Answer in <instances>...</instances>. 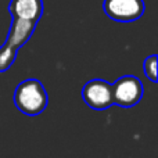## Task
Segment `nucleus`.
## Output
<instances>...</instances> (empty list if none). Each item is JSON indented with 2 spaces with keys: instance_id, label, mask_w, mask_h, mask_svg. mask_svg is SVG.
I'll use <instances>...</instances> for the list:
<instances>
[{
  "instance_id": "nucleus-6",
  "label": "nucleus",
  "mask_w": 158,
  "mask_h": 158,
  "mask_svg": "<svg viewBox=\"0 0 158 158\" xmlns=\"http://www.w3.org/2000/svg\"><path fill=\"white\" fill-rule=\"evenodd\" d=\"M8 11L11 17L38 22L43 14V0H11Z\"/></svg>"
},
{
  "instance_id": "nucleus-1",
  "label": "nucleus",
  "mask_w": 158,
  "mask_h": 158,
  "mask_svg": "<svg viewBox=\"0 0 158 158\" xmlns=\"http://www.w3.org/2000/svg\"><path fill=\"white\" fill-rule=\"evenodd\" d=\"M13 21L10 25L7 40L0 46V72H6L14 64L18 50L31 39L35 32L38 22L11 17Z\"/></svg>"
},
{
  "instance_id": "nucleus-5",
  "label": "nucleus",
  "mask_w": 158,
  "mask_h": 158,
  "mask_svg": "<svg viewBox=\"0 0 158 158\" xmlns=\"http://www.w3.org/2000/svg\"><path fill=\"white\" fill-rule=\"evenodd\" d=\"M82 98L87 107L97 111L110 108L114 104L112 85L104 79H92L82 89Z\"/></svg>"
},
{
  "instance_id": "nucleus-4",
  "label": "nucleus",
  "mask_w": 158,
  "mask_h": 158,
  "mask_svg": "<svg viewBox=\"0 0 158 158\" xmlns=\"http://www.w3.org/2000/svg\"><path fill=\"white\" fill-rule=\"evenodd\" d=\"M104 13L117 22H133L144 14L143 0H104Z\"/></svg>"
},
{
  "instance_id": "nucleus-2",
  "label": "nucleus",
  "mask_w": 158,
  "mask_h": 158,
  "mask_svg": "<svg viewBox=\"0 0 158 158\" xmlns=\"http://www.w3.org/2000/svg\"><path fill=\"white\" fill-rule=\"evenodd\" d=\"M13 100L22 114L36 117L47 107L49 96L39 79H25L17 86Z\"/></svg>"
},
{
  "instance_id": "nucleus-3",
  "label": "nucleus",
  "mask_w": 158,
  "mask_h": 158,
  "mask_svg": "<svg viewBox=\"0 0 158 158\" xmlns=\"http://www.w3.org/2000/svg\"><path fill=\"white\" fill-rule=\"evenodd\" d=\"M143 83L133 75H125L112 85V101L123 108H131L139 104L143 97Z\"/></svg>"
},
{
  "instance_id": "nucleus-7",
  "label": "nucleus",
  "mask_w": 158,
  "mask_h": 158,
  "mask_svg": "<svg viewBox=\"0 0 158 158\" xmlns=\"http://www.w3.org/2000/svg\"><path fill=\"white\" fill-rule=\"evenodd\" d=\"M143 71L144 75L150 79L151 82L157 83V56L153 54L150 57H147L143 63Z\"/></svg>"
}]
</instances>
